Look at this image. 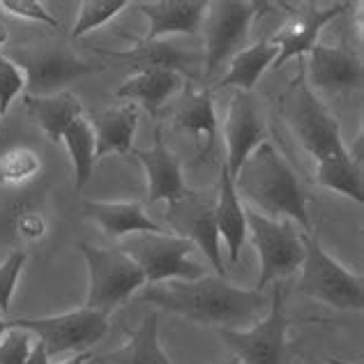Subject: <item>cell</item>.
<instances>
[{
  "label": "cell",
  "mask_w": 364,
  "mask_h": 364,
  "mask_svg": "<svg viewBox=\"0 0 364 364\" xmlns=\"http://www.w3.org/2000/svg\"><path fill=\"white\" fill-rule=\"evenodd\" d=\"M284 104L286 120H289L293 134L316 161V180H318V185L339 191V194L348 196L362 205L364 173L348 157L346 143L341 139L339 120L323 107V102L306 85L304 67L300 70L298 79L289 85Z\"/></svg>",
  "instance_id": "obj_1"
},
{
  "label": "cell",
  "mask_w": 364,
  "mask_h": 364,
  "mask_svg": "<svg viewBox=\"0 0 364 364\" xmlns=\"http://www.w3.org/2000/svg\"><path fill=\"white\" fill-rule=\"evenodd\" d=\"M143 304L161 311L185 316V318L213 325L217 330H240V325H254L265 295L254 289H240L226 282V277H200L194 282H164L143 289Z\"/></svg>",
  "instance_id": "obj_2"
},
{
  "label": "cell",
  "mask_w": 364,
  "mask_h": 364,
  "mask_svg": "<svg viewBox=\"0 0 364 364\" xmlns=\"http://www.w3.org/2000/svg\"><path fill=\"white\" fill-rule=\"evenodd\" d=\"M233 182L237 196H245L256 213L267 219H289L300 224L304 233H311L304 191L293 168L272 148V143H261L247 157Z\"/></svg>",
  "instance_id": "obj_3"
},
{
  "label": "cell",
  "mask_w": 364,
  "mask_h": 364,
  "mask_svg": "<svg viewBox=\"0 0 364 364\" xmlns=\"http://www.w3.org/2000/svg\"><path fill=\"white\" fill-rule=\"evenodd\" d=\"M304 258L298 291L311 300L332 306L339 311H362L364 284L362 277L346 270L339 261L325 252L314 233H302Z\"/></svg>",
  "instance_id": "obj_4"
},
{
  "label": "cell",
  "mask_w": 364,
  "mask_h": 364,
  "mask_svg": "<svg viewBox=\"0 0 364 364\" xmlns=\"http://www.w3.org/2000/svg\"><path fill=\"white\" fill-rule=\"evenodd\" d=\"M85 265H88V295L83 309L109 314L127 302L134 293L146 286V274L122 249H104L81 245Z\"/></svg>",
  "instance_id": "obj_5"
},
{
  "label": "cell",
  "mask_w": 364,
  "mask_h": 364,
  "mask_svg": "<svg viewBox=\"0 0 364 364\" xmlns=\"http://www.w3.org/2000/svg\"><path fill=\"white\" fill-rule=\"evenodd\" d=\"M122 252L136 261L146 274V284L194 282L205 277V270L194 258L196 247L176 233H136L122 242Z\"/></svg>",
  "instance_id": "obj_6"
},
{
  "label": "cell",
  "mask_w": 364,
  "mask_h": 364,
  "mask_svg": "<svg viewBox=\"0 0 364 364\" xmlns=\"http://www.w3.org/2000/svg\"><path fill=\"white\" fill-rule=\"evenodd\" d=\"M245 217L247 235H252L258 261H261V272H258L254 291L263 293L267 284L284 279L302 265V233H298V228L289 219H267L252 208H245Z\"/></svg>",
  "instance_id": "obj_7"
},
{
  "label": "cell",
  "mask_w": 364,
  "mask_h": 364,
  "mask_svg": "<svg viewBox=\"0 0 364 364\" xmlns=\"http://www.w3.org/2000/svg\"><path fill=\"white\" fill-rule=\"evenodd\" d=\"M12 328H21L35 334L44 343L46 355L63 353H83L97 343L109 332V314L92 309H76L58 316H40V318H14Z\"/></svg>",
  "instance_id": "obj_8"
},
{
  "label": "cell",
  "mask_w": 364,
  "mask_h": 364,
  "mask_svg": "<svg viewBox=\"0 0 364 364\" xmlns=\"http://www.w3.org/2000/svg\"><path fill=\"white\" fill-rule=\"evenodd\" d=\"M12 63L26 76V88L33 97H49V95L63 92L65 85L72 81L102 72L100 65H90L76 58L72 51L60 49V46H37V49H21L14 51Z\"/></svg>",
  "instance_id": "obj_9"
},
{
  "label": "cell",
  "mask_w": 364,
  "mask_h": 364,
  "mask_svg": "<svg viewBox=\"0 0 364 364\" xmlns=\"http://www.w3.org/2000/svg\"><path fill=\"white\" fill-rule=\"evenodd\" d=\"M286 306L284 289L274 286L270 309L263 321H256L249 330H217L222 341L233 350V358L242 364H282L286 346Z\"/></svg>",
  "instance_id": "obj_10"
},
{
  "label": "cell",
  "mask_w": 364,
  "mask_h": 364,
  "mask_svg": "<svg viewBox=\"0 0 364 364\" xmlns=\"http://www.w3.org/2000/svg\"><path fill=\"white\" fill-rule=\"evenodd\" d=\"M263 3H247V0H217L208 3L205 12V76L219 70L235 49H240L247 40L249 26H252L256 9H261Z\"/></svg>",
  "instance_id": "obj_11"
},
{
  "label": "cell",
  "mask_w": 364,
  "mask_h": 364,
  "mask_svg": "<svg viewBox=\"0 0 364 364\" xmlns=\"http://www.w3.org/2000/svg\"><path fill=\"white\" fill-rule=\"evenodd\" d=\"M166 222L171 231L194 245L198 252H203L205 258L217 270V277H224V258L219 249V228L215 219V205L208 200H200L196 194H189L185 198L168 203L166 208Z\"/></svg>",
  "instance_id": "obj_12"
},
{
  "label": "cell",
  "mask_w": 364,
  "mask_h": 364,
  "mask_svg": "<svg viewBox=\"0 0 364 364\" xmlns=\"http://www.w3.org/2000/svg\"><path fill=\"white\" fill-rule=\"evenodd\" d=\"M350 3H334L325 9L309 7V9H291V18L286 21L279 33L272 37V44L279 49L272 67H282L293 58H304L316 44H318V35L332 18H337L346 9H350Z\"/></svg>",
  "instance_id": "obj_13"
},
{
  "label": "cell",
  "mask_w": 364,
  "mask_h": 364,
  "mask_svg": "<svg viewBox=\"0 0 364 364\" xmlns=\"http://www.w3.org/2000/svg\"><path fill=\"white\" fill-rule=\"evenodd\" d=\"M226 136V168L231 178L235 180L237 171L242 168L247 157L265 143V124L263 118L258 116L256 102L249 97V92L237 90L231 100V107L226 113L224 124Z\"/></svg>",
  "instance_id": "obj_14"
},
{
  "label": "cell",
  "mask_w": 364,
  "mask_h": 364,
  "mask_svg": "<svg viewBox=\"0 0 364 364\" xmlns=\"http://www.w3.org/2000/svg\"><path fill=\"white\" fill-rule=\"evenodd\" d=\"M304 79H309L306 85L309 88L314 85L316 90H328V92L360 90L364 83L362 60L353 51L316 44L306 53Z\"/></svg>",
  "instance_id": "obj_15"
},
{
  "label": "cell",
  "mask_w": 364,
  "mask_h": 364,
  "mask_svg": "<svg viewBox=\"0 0 364 364\" xmlns=\"http://www.w3.org/2000/svg\"><path fill=\"white\" fill-rule=\"evenodd\" d=\"M100 55L109 60L122 63L127 67H134L136 72L143 70H168L178 72L191 81L196 76V67L200 63V55L194 51L180 49L178 44H171L166 40H136L129 49L122 51H111V49H97Z\"/></svg>",
  "instance_id": "obj_16"
},
{
  "label": "cell",
  "mask_w": 364,
  "mask_h": 364,
  "mask_svg": "<svg viewBox=\"0 0 364 364\" xmlns=\"http://www.w3.org/2000/svg\"><path fill=\"white\" fill-rule=\"evenodd\" d=\"M134 155L146 168L148 178V205H157L159 200L166 203H176V200L185 198L194 191H189L185 180H182V168L180 159L168 150L161 136V127L155 132V143L150 150H134Z\"/></svg>",
  "instance_id": "obj_17"
},
{
  "label": "cell",
  "mask_w": 364,
  "mask_h": 364,
  "mask_svg": "<svg viewBox=\"0 0 364 364\" xmlns=\"http://www.w3.org/2000/svg\"><path fill=\"white\" fill-rule=\"evenodd\" d=\"M136 9L148 18L146 40H164L168 35H191L203 26L208 12L205 0H150L136 3Z\"/></svg>",
  "instance_id": "obj_18"
},
{
  "label": "cell",
  "mask_w": 364,
  "mask_h": 364,
  "mask_svg": "<svg viewBox=\"0 0 364 364\" xmlns=\"http://www.w3.org/2000/svg\"><path fill=\"white\" fill-rule=\"evenodd\" d=\"M95 132V157L104 155H127L132 152V143L136 136L139 124V107L136 104H120V107H109L95 111L88 118Z\"/></svg>",
  "instance_id": "obj_19"
},
{
  "label": "cell",
  "mask_w": 364,
  "mask_h": 364,
  "mask_svg": "<svg viewBox=\"0 0 364 364\" xmlns=\"http://www.w3.org/2000/svg\"><path fill=\"white\" fill-rule=\"evenodd\" d=\"M90 364H173L159 343V314H143L139 328L129 332L122 348L92 355Z\"/></svg>",
  "instance_id": "obj_20"
},
{
  "label": "cell",
  "mask_w": 364,
  "mask_h": 364,
  "mask_svg": "<svg viewBox=\"0 0 364 364\" xmlns=\"http://www.w3.org/2000/svg\"><path fill=\"white\" fill-rule=\"evenodd\" d=\"M215 219H217L219 237H224V242L228 247V258H231V263H237L240 261L242 245L247 240V217H245L242 200L237 196L235 182L226 168V161H222V166H219Z\"/></svg>",
  "instance_id": "obj_21"
},
{
  "label": "cell",
  "mask_w": 364,
  "mask_h": 364,
  "mask_svg": "<svg viewBox=\"0 0 364 364\" xmlns=\"http://www.w3.org/2000/svg\"><path fill=\"white\" fill-rule=\"evenodd\" d=\"M83 215L102 226L111 237H129L136 233H164L136 200L132 203H107V200H85Z\"/></svg>",
  "instance_id": "obj_22"
},
{
  "label": "cell",
  "mask_w": 364,
  "mask_h": 364,
  "mask_svg": "<svg viewBox=\"0 0 364 364\" xmlns=\"http://www.w3.org/2000/svg\"><path fill=\"white\" fill-rule=\"evenodd\" d=\"M185 76H180L178 72H168V70H143L129 76L120 88H118V97L127 100V102H139L143 104L150 116H157L159 109L173 97L178 90H182L185 85Z\"/></svg>",
  "instance_id": "obj_23"
},
{
  "label": "cell",
  "mask_w": 364,
  "mask_h": 364,
  "mask_svg": "<svg viewBox=\"0 0 364 364\" xmlns=\"http://www.w3.org/2000/svg\"><path fill=\"white\" fill-rule=\"evenodd\" d=\"M23 102H26L28 113L40 124L42 132L46 134V139L51 143H60L65 129L70 127L76 118L83 116L81 100L67 90L58 95H49V97H33V95H26Z\"/></svg>",
  "instance_id": "obj_24"
},
{
  "label": "cell",
  "mask_w": 364,
  "mask_h": 364,
  "mask_svg": "<svg viewBox=\"0 0 364 364\" xmlns=\"http://www.w3.org/2000/svg\"><path fill=\"white\" fill-rule=\"evenodd\" d=\"M176 127L189 132L198 146V157H208L217 141V116L213 92L210 90H189L185 104L176 113Z\"/></svg>",
  "instance_id": "obj_25"
},
{
  "label": "cell",
  "mask_w": 364,
  "mask_h": 364,
  "mask_svg": "<svg viewBox=\"0 0 364 364\" xmlns=\"http://www.w3.org/2000/svg\"><path fill=\"white\" fill-rule=\"evenodd\" d=\"M277 53H279V49L270 40H263L249 46V49L237 51L231 58V67H228L226 76H222L210 92L224 88H237L240 92H252L267 67H272Z\"/></svg>",
  "instance_id": "obj_26"
},
{
  "label": "cell",
  "mask_w": 364,
  "mask_h": 364,
  "mask_svg": "<svg viewBox=\"0 0 364 364\" xmlns=\"http://www.w3.org/2000/svg\"><path fill=\"white\" fill-rule=\"evenodd\" d=\"M60 143H65L67 152L72 157L74 176H76V189H83L95 171V132L90 127L88 118H76L70 127L65 129Z\"/></svg>",
  "instance_id": "obj_27"
},
{
  "label": "cell",
  "mask_w": 364,
  "mask_h": 364,
  "mask_svg": "<svg viewBox=\"0 0 364 364\" xmlns=\"http://www.w3.org/2000/svg\"><path fill=\"white\" fill-rule=\"evenodd\" d=\"M40 171L42 157L26 146L9 148L0 155V185L5 187H18L23 182H31Z\"/></svg>",
  "instance_id": "obj_28"
},
{
  "label": "cell",
  "mask_w": 364,
  "mask_h": 364,
  "mask_svg": "<svg viewBox=\"0 0 364 364\" xmlns=\"http://www.w3.org/2000/svg\"><path fill=\"white\" fill-rule=\"evenodd\" d=\"M127 5H129L127 0H83L79 18H76L70 35L74 40H79V37L88 35L95 28H102L104 23H109L111 18L118 16Z\"/></svg>",
  "instance_id": "obj_29"
},
{
  "label": "cell",
  "mask_w": 364,
  "mask_h": 364,
  "mask_svg": "<svg viewBox=\"0 0 364 364\" xmlns=\"http://www.w3.org/2000/svg\"><path fill=\"white\" fill-rule=\"evenodd\" d=\"M35 346V334L21 328H9L0 337V364H26Z\"/></svg>",
  "instance_id": "obj_30"
},
{
  "label": "cell",
  "mask_w": 364,
  "mask_h": 364,
  "mask_svg": "<svg viewBox=\"0 0 364 364\" xmlns=\"http://www.w3.org/2000/svg\"><path fill=\"white\" fill-rule=\"evenodd\" d=\"M26 88V76L18 70L16 63H12L9 55L0 51V120L7 116L9 107L18 92Z\"/></svg>",
  "instance_id": "obj_31"
},
{
  "label": "cell",
  "mask_w": 364,
  "mask_h": 364,
  "mask_svg": "<svg viewBox=\"0 0 364 364\" xmlns=\"http://www.w3.org/2000/svg\"><path fill=\"white\" fill-rule=\"evenodd\" d=\"M23 265H26L23 252H12L0 263V316H3V318L9 311V304H12V295H14L18 277H21Z\"/></svg>",
  "instance_id": "obj_32"
},
{
  "label": "cell",
  "mask_w": 364,
  "mask_h": 364,
  "mask_svg": "<svg viewBox=\"0 0 364 364\" xmlns=\"http://www.w3.org/2000/svg\"><path fill=\"white\" fill-rule=\"evenodd\" d=\"M0 9H5L7 14L18 16V18H28V21H37V23H44L49 28H58V31L63 28L58 18H55L40 0H0Z\"/></svg>",
  "instance_id": "obj_33"
},
{
  "label": "cell",
  "mask_w": 364,
  "mask_h": 364,
  "mask_svg": "<svg viewBox=\"0 0 364 364\" xmlns=\"http://www.w3.org/2000/svg\"><path fill=\"white\" fill-rule=\"evenodd\" d=\"M16 231L23 240H40V237H44V233H46V222H44L42 215L26 213V215L18 217Z\"/></svg>",
  "instance_id": "obj_34"
},
{
  "label": "cell",
  "mask_w": 364,
  "mask_h": 364,
  "mask_svg": "<svg viewBox=\"0 0 364 364\" xmlns=\"http://www.w3.org/2000/svg\"><path fill=\"white\" fill-rule=\"evenodd\" d=\"M49 355H46V348H44V343L37 339L35 341V346H33V350H31V358H28V362L26 364H49Z\"/></svg>",
  "instance_id": "obj_35"
},
{
  "label": "cell",
  "mask_w": 364,
  "mask_h": 364,
  "mask_svg": "<svg viewBox=\"0 0 364 364\" xmlns=\"http://www.w3.org/2000/svg\"><path fill=\"white\" fill-rule=\"evenodd\" d=\"M90 358H92V353L90 350H83V353H76V355H72V358H67L60 364H88Z\"/></svg>",
  "instance_id": "obj_36"
},
{
  "label": "cell",
  "mask_w": 364,
  "mask_h": 364,
  "mask_svg": "<svg viewBox=\"0 0 364 364\" xmlns=\"http://www.w3.org/2000/svg\"><path fill=\"white\" fill-rule=\"evenodd\" d=\"M12 328V323H9L7 318H3V316H0V337H3V334Z\"/></svg>",
  "instance_id": "obj_37"
},
{
  "label": "cell",
  "mask_w": 364,
  "mask_h": 364,
  "mask_svg": "<svg viewBox=\"0 0 364 364\" xmlns=\"http://www.w3.org/2000/svg\"><path fill=\"white\" fill-rule=\"evenodd\" d=\"M224 364H242V362L237 360V358H231V360H228V362H224Z\"/></svg>",
  "instance_id": "obj_38"
},
{
  "label": "cell",
  "mask_w": 364,
  "mask_h": 364,
  "mask_svg": "<svg viewBox=\"0 0 364 364\" xmlns=\"http://www.w3.org/2000/svg\"><path fill=\"white\" fill-rule=\"evenodd\" d=\"M0 28H5V26H3V12H0Z\"/></svg>",
  "instance_id": "obj_39"
}]
</instances>
